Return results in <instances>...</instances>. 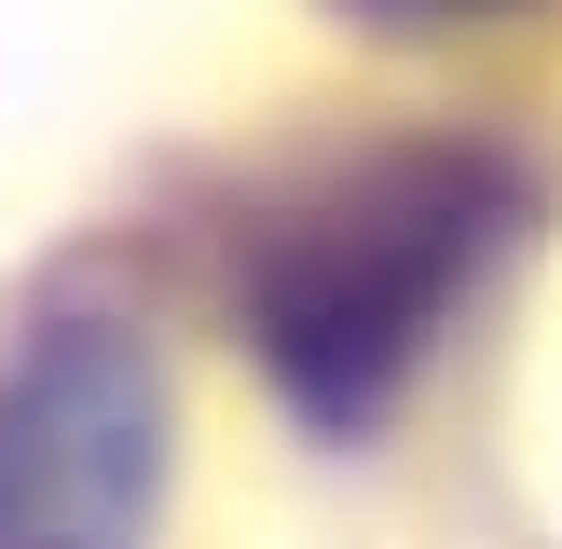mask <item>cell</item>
<instances>
[{
	"label": "cell",
	"instance_id": "obj_3",
	"mask_svg": "<svg viewBox=\"0 0 562 549\" xmlns=\"http://www.w3.org/2000/svg\"><path fill=\"white\" fill-rule=\"evenodd\" d=\"M357 14H481V0H357Z\"/></svg>",
	"mask_w": 562,
	"mask_h": 549
},
{
	"label": "cell",
	"instance_id": "obj_2",
	"mask_svg": "<svg viewBox=\"0 0 562 549\" xmlns=\"http://www.w3.org/2000/svg\"><path fill=\"white\" fill-rule=\"evenodd\" d=\"M151 357L110 329H55L0 384V549H151Z\"/></svg>",
	"mask_w": 562,
	"mask_h": 549
},
{
	"label": "cell",
	"instance_id": "obj_1",
	"mask_svg": "<svg viewBox=\"0 0 562 549\" xmlns=\"http://www.w3.org/2000/svg\"><path fill=\"white\" fill-rule=\"evenodd\" d=\"M494 247H508V165H481V152L344 165L316 206H289L261 289H247L274 384L316 426H371L398 399V371L426 357V329L481 289Z\"/></svg>",
	"mask_w": 562,
	"mask_h": 549
}]
</instances>
